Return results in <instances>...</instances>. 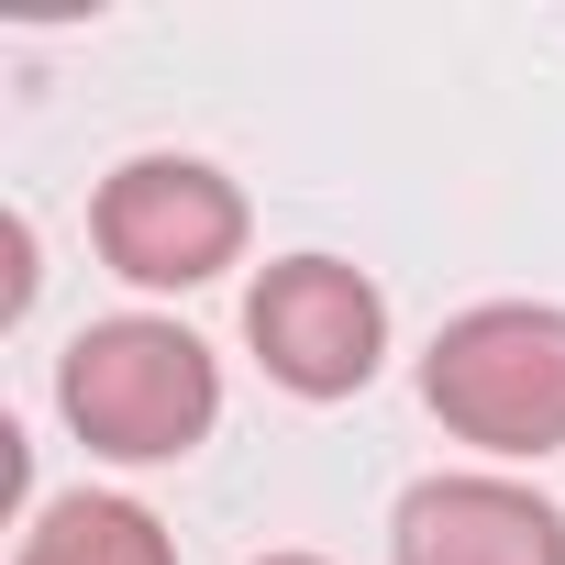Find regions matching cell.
Here are the masks:
<instances>
[{
	"instance_id": "obj_6",
	"label": "cell",
	"mask_w": 565,
	"mask_h": 565,
	"mask_svg": "<svg viewBox=\"0 0 565 565\" xmlns=\"http://www.w3.org/2000/svg\"><path fill=\"white\" fill-rule=\"evenodd\" d=\"M23 565H178V554L134 499H56L23 532Z\"/></svg>"
},
{
	"instance_id": "obj_2",
	"label": "cell",
	"mask_w": 565,
	"mask_h": 565,
	"mask_svg": "<svg viewBox=\"0 0 565 565\" xmlns=\"http://www.w3.org/2000/svg\"><path fill=\"white\" fill-rule=\"evenodd\" d=\"M422 388H433V411L466 444H488V455H554L565 444V311L488 300V311L444 322Z\"/></svg>"
},
{
	"instance_id": "obj_7",
	"label": "cell",
	"mask_w": 565,
	"mask_h": 565,
	"mask_svg": "<svg viewBox=\"0 0 565 565\" xmlns=\"http://www.w3.org/2000/svg\"><path fill=\"white\" fill-rule=\"evenodd\" d=\"M266 565H322V554H266Z\"/></svg>"
},
{
	"instance_id": "obj_3",
	"label": "cell",
	"mask_w": 565,
	"mask_h": 565,
	"mask_svg": "<svg viewBox=\"0 0 565 565\" xmlns=\"http://www.w3.org/2000/svg\"><path fill=\"white\" fill-rule=\"evenodd\" d=\"M244 333H255V355H266L277 388H300V399H344V388H366L377 355H388V300L366 289L344 255H289V266H266V277H255Z\"/></svg>"
},
{
	"instance_id": "obj_1",
	"label": "cell",
	"mask_w": 565,
	"mask_h": 565,
	"mask_svg": "<svg viewBox=\"0 0 565 565\" xmlns=\"http://www.w3.org/2000/svg\"><path fill=\"white\" fill-rule=\"evenodd\" d=\"M56 388H67V422L122 466L189 455L211 433V411H222V377H211L200 333H178V322H89L67 344Z\"/></svg>"
},
{
	"instance_id": "obj_4",
	"label": "cell",
	"mask_w": 565,
	"mask_h": 565,
	"mask_svg": "<svg viewBox=\"0 0 565 565\" xmlns=\"http://www.w3.org/2000/svg\"><path fill=\"white\" fill-rule=\"evenodd\" d=\"M89 222H100V255L134 277V289H200V277H222L233 244H244V200L200 156H134L100 189Z\"/></svg>"
},
{
	"instance_id": "obj_5",
	"label": "cell",
	"mask_w": 565,
	"mask_h": 565,
	"mask_svg": "<svg viewBox=\"0 0 565 565\" xmlns=\"http://www.w3.org/2000/svg\"><path fill=\"white\" fill-rule=\"evenodd\" d=\"M399 565H565V510L510 477H433L399 499Z\"/></svg>"
}]
</instances>
